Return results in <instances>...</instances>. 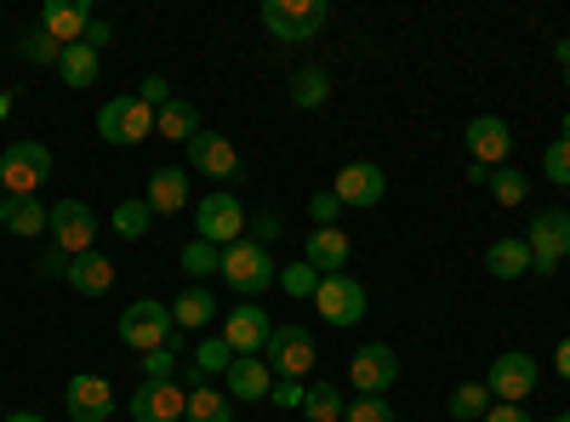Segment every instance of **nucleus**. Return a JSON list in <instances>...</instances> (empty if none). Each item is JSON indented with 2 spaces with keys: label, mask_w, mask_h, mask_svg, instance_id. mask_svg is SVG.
Here are the masks:
<instances>
[{
  "label": "nucleus",
  "mask_w": 570,
  "mask_h": 422,
  "mask_svg": "<svg viewBox=\"0 0 570 422\" xmlns=\"http://www.w3.org/2000/svg\"><path fill=\"white\" fill-rule=\"evenodd\" d=\"M188 166H195L200 177H212V183H234L240 177V149L217 131H200L195 144H188Z\"/></svg>",
  "instance_id": "obj_18"
},
{
  "label": "nucleus",
  "mask_w": 570,
  "mask_h": 422,
  "mask_svg": "<svg viewBox=\"0 0 570 422\" xmlns=\"http://www.w3.org/2000/svg\"><path fill=\"white\" fill-rule=\"evenodd\" d=\"M35 268H40V274H52V279H58V274H69V257H63L58 246H46V252L35 257Z\"/></svg>",
  "instance_id": "obj_46"
},
{
  "label": "nucleus",
  "mask_w": 570,
  "mask_h": 422,
  "mask_svg": "<svg viewBox=\"0 0 570 422\" xmlns=\"http://www.w3.org/2000/svg\"><path fill=\"white\" fill-rule=\"evenodd\" d=\"M279 286L292 292V297H308V303H314V292H320V274H314V268L297 257V263H285V268H279Z\"/></svg>",
  "instance_id": "obj_37"
},
{
  "label": "nucleus",
  "mask_w": 570,
  "mask_h": 422,
  "mask_svg": "<svg viewBox=\"0 0 570 422\" xmlns=\"http://www.w3.org/2000/svg\"><path fill=\"white\" fill-rule=\"evenodd\" d=\"M303 263H308L320 279H325V274H343V268H348V234H343V228H308Z\"/></svg>",
  "instance_id": "obj_21"
},
{
  "label": "nucleus",
  "mask_w": 570,
  "mask_h": 422,
  "mask_svg": "<svg viewBox=\"0 0 570 422\" xmlns=\"http://www.w3.org/2000/svg\"><path fill=\"white\" fill-rule=\"evenodd\" d=\"M343 394H337V383H308V400H303V416L308 422H343Z\"/></svg>",
  "instance_id": "obj_31"
},
{
  "label": "nucleus",
  "mask_w": 570,
  "mask_h": 422,
  "mask_svg": "<svg viewBox=\"0 0 570 422\" xmlns=\"http://www.w3.org/2000/svg\"><path fill=\"white\" fill-rule=\"evenodd\" d=\"M52 177V149L46 144H12L0 155V189L12 200H40V183Z\"/></svg>",
  "instance_id": "obj_3"
},
{
  "label": "nucleus",
  "mask_w": 570,
  "mask_h": 422,
  "mask_svg": "<svg viewBox=\"0 0 570 422\" xmlns=\"http://www.w3.org/2000/svg\"><path fill=\"white\" fill-rule=\"evenodd\" d=\"M234 354H263L274 337V320L257 303H234V314H223V332H217Z\"/></svg>",
  "instance_id": "obj_15"
},
{
  "label": "nucleus",
  "mask_w": 570,
  "mask_h": 422,
  "mask_svg": "<svg viewBox=\"0 0 570 422\" xmlns=\"http://www.w3.org/2000/svg\"><path fill=\"white\" fill-rule=\"evenodd\" d=\"M553 422H570V411H559V416H553Z\"/></svg>",
  "instance_id": "obj_54"
},
{
  "label": "nucleus",
  "mask_w": 570,
  "mask_h": 422,
  "mask_svg": "<svg viewBox=\"0 0 570 422\" xmlns=\"http://www.w3.org/2000/svg\"><path fill=\"white\" fill-rule=\"evenodd\" d=\"M564 137H570V115H564Z\"/></svg>",
  "instance_id": "obj_55"
},
{
  "label": "nucleus",
  "mask_w": 570,
  "mask_h": 422,
  "mask_svg": "<svg viewBox=\"0 0 570 422\" xmlns=\"http://www.w3.org/2000/svg\"><path fill=\"white\" fill-rule=\"evenodd\" d=\"M331 195H337L343 206H354V212H371L376 200L389 195V177H383V166H376V160H348L337 171V183H331Z\"/></svg>",
  "instance_id": "obj_13"
},
{
  "label": "nucleus",
  "mask_w": 570,
  "mask_h": 422,
  "mask_svg": "<svg viewBox=\"0 0 570 422\" xmlns=\"http://www.w3.org/2000/svg\"><path fill=\"white\" fill-rule=\"evenodd\" d=\"M331 23L325 0H263V29L285 46H308Z\"/></svg>",
  "instance_id": "obj_2"
},
{
  "label": "nucleus",
  "mask_w": 570,
  "mask_h": 422,
  "mask_svg": "<svg viewBox=\"0 0 570 422\" xmlns=\"http://www.w3.org/2000/svg\"><path fill=\"white\" fill-rule=\"evenodd\" d=\"M223 394L234 400V405H252V400H268V389H274V371L257 360V354H234V365L223 371Z\"/></svg>",
  "instance_id": "obj_19"
},
{
  "label": "nucleus",
  "mask_w": 570,
  "mask_h": 422,
  "mask_svg": "<svg viewBox=\"0 0 570 422\" xmlns=\"http://www.w3.org/2000/svg\"><path fill=\"white\" fill-rule=\"evenodd\" d=\"M171 371H177V354H171V349L142 354V377H149V383H171Z\"/></svg>",
  "instance_id": "obj_43"
},
{
  "label": "nucleus",
  "mask_w": 570,
  "mask_h": 422,
  "mask_svg": "<svg viewBox=\"0 0 570 422\" xmlns=\"http://www.w3.org/2000/svg\"><path fill=\"white\" fill-rule=\"evenodd\" d=\"M7 422H46V416H40V411H12Z\"/></svg>",
  "instance_id": "obj_51"
},
{
  "label": "nucleus",
  "mask_w": 570,
  "mask_h": 422,
  "mask_svg": "<svg viewBox=\"0 0 570 422\" xmlns=\"http://www.w3.org/2000/svg\"><path fill=\"white\" fill-rule=\"evenodd\" d=\"M91 18H98V12H91L86 0H52V7L40 12V29L52 35L58 46H80L86 29H91Z\"/></svg>",
  "instance_id": "obj_20"
},
{
  "label": "nucleus",
  "mask_w": 570,
  "mask_h": 422,
  "mask_svg": "<svg viewBox=\"0 0 570 422\" xmlns=\"http://www.w3.org/2000/svg\"><path fill=\"white\" fill-rule=\"evenodd\" d=\"M46 223H52V206H40V200H12L7 228L18 234V241H35V234H46Z\"/></svg>",
  "instance_id": "obj_34"
},
{
  "label": "nucleus",
  "mask_w": 570,
  "mask_h": 422,
  "mask_svg": "<svg viewBox=\"0 0 570 422\" xmlns=\"http://www.w3.org/2000/svg\"><path fill=\"white\" fill-rule=\"evenodd\" d=\"M537 360L525 354V349H508V354H497L491 360V371H485V389H491V400L497 405H525L531 394H537Z\"/></svg>",
  "instance_id": "obj_5"
},
{
  "label": "nucleus",
  "mask_w": 570,
  "mask_h": 422,
  "mask_svg": "<svg viewBox=\"0 0 570 422\" xmlns=\"http://www.w3.org/2000/svg\"><path fill=\"white\" fill-rule=\"evenodd\" d=\"M553 365H559V377L570 383V337H559V349H553Z\"/></svg>",
  "instance_id": "obj_49"
},
{
  "label": "nucleus",
  "mask_w": 570,
  "mask_h": 422,
  "mask_svg": "<svg viewBox=\"0 0 570 422\" xmlns=\"http://www.w3.org/2000/svg\"><path fill=\"white\" fill-rule=\"evenodd\" d=\"M314 308L331 325H360L365 320V286H360L354 274H325L320 292H314Z\"/></svg>",
  "instance_id": "obj_11"
},
{
  "label": "nucleus",
  "mask_w": 570,
  "mask_h": 422,
  "mask_svg": "<svg viewBox=\"0 0 570 422\" xmlns=\"http://www.w3.org/2000/svg\"><path fill=\"white\" fill-rule=\"evenodd\" d=\"M12 115V98H7V91H0V120H7Z\"/></svg>",
  "instance_id": "obj_53"
},
{
  "label": "nucleus",
  "mask_w": 570,
  "mask_h": 422,
  "mask_svg": "<svg viewBox=\"0 0 570 422\" xmlns=\"http://www.w3.org/2000/svg\"><path fill=\"white\" fill-rule=\"evenodd\" d=\"M98 69H104V58L91 52V46H63V58H58V75H63V86L86 91L91 80H98Z\"/></svg>",
  "instance_id": "obj_28"
},
{
  "label": "nucleus",
  "mask_w": 570,
  "mask_h": 422,
  "mask_svg": "<svg viewBox=\"0 0 570 422\" xmlns=\"http://www.w3.org/2000/svg\"><path fill=\"white\" fill-rule=\"evenodd\" d=\"M485 268H491L497 279L537 274V263H531V246H525V234H519V241H491V246H485Z\"/></svg>",
  "instance_id": "obj_24"
},
{
  "label": "nucleus",
  "mask_w": 570,
  "mask_h": 422,
  "mask_svg": "<svg viewBox=\"0 0 570 422\" xmlns=\"http://www.w3.org/2000/svg\"><path fill=\"white\" fill-rule=\"evenodd\" d=\"M542 177H548V183H559V189H570V137L548 144V155H542Z\"/></svg>",
  "instance_id": "obj_39"
},
{
  "label": "nucleus",
  "mask_w": 570,
  "mask_h": 422,
  "mask_svg": "<svg viewBox=\"0 0 570 422\" xmlns=\"http://www.w3.org/2000/svg\"><path fill=\"white\" fill-rule=\"evenodd\" d=\"M23 58H29V63H52V69H58L63 46H58L52 35H46V29H29V35H23Z\"/></svg>",
  "instance_id": "obj_40"
},
{
  "label": "nucleus",
  "mask_w": 570,
  "mask_h": 422,
  "mask_svg": "<svg viewBox=\"0 0 570 422\" xmlns=\"http://www.w3.org/2000/svg\"><path fill=\"white\" fill-rule=\"evenodd\" d=\"M263 365L274 371V377H308V365H314V332L308 325H274V337L263 349Z\"/></svg>",
  "instance_id": "obj_8"
},
{
  "label": "nucleus",
  "mask_w": 570,
  "mask_h": 422,
  "mask_svg": "<svg viewBox=\"0 0 570 422\" xmlns=\"http://www.w3.org/2000/svg\"><path fill=\"white\" fill-rule=\"evenodd\" d=\"M195 228H200V241H212V246H234V241H246V212H240V200H234L228 189H212L200 206H195Z\"/></svg>",
  "instance_id": "obj_9"
},
{
  "label": "nucleus",
  "mask_w": 570,
  "mask_h": 422,
  "mask_svg": "<svg viewBox=\"0 0 570 422\" xmlns=\"http://www.w3.org/2000/svg\"><path fill=\"white\" fill-rule=\"evenodd\" d=\"M183 405H188V389L177 377L171 383H149V377H142L131 389V400H126L131 422H183Z\"/></svg>",
  "instance_id": "obj_12"
},
{
  "label": "nucleus",
  "mask_w": 570,
  "mask_h": 422,
  "mask_svg": "<svg viewBox=\"0 0 570 422\" xmlns=\"http://www.w3.org/2000/svg\"><path fill=\"white\" fill-rule=\"evenodd\" d=\"M63 279H69V286H75L80 297H104V292L115 286V263H109V257H98V252H86V257H75V263H69V274H63Z\"/></svg>",
  "instance_id": "obj_23"
},
{
  "label": "nucleus",
  "mask_w": 570,
  "mask_h": 422,
  "mask_svg": "<svg viewBox=\"0 0 570 422\" xmlns=\"http://www.w3.org/2000/svg\"><path fill=\"white\" fill-rule=\"evenodd\" d=\"M223 279L252 303L257 292H268L274 279H279V268H274L268 246H257V241H234V246H223Z\"/></svg>",
  "instance_id": "obj_4"
},
{
  "label": "nucleus",
  "mask_w": 570,
  "mask_h": 422,
  "mask_svg": "<svg viewBox=\"0 0 570 422\" xmlns=\"http://www.w3.org/2000/svg\"><path fill=\"white\" fill-rule=\"evenodd\" d=\"M337 212H343V200L331 195V189H320V195L308 200V217H314V228H337Z\"/></svg>",
  "instance_id": "obj_42"
},
{
  "label": "nucleus",
  "mask_w": 570,
  "mask_h": 422,
  "mask_svg": "<svg viewBox=\"0 0 570 422\" xmlns=\"http://www.w3.org/2000/svg\"><path fill=\"white\" fill-rule=\"evenodd\" d=\"M183 422H234V400L212 383L195 377V389H188V405H183Z\"/></svg>",
  "instance_id": "obj_26"
},
{
  "label": "nucleus",
  "mask_w": 570,
  "mask_h": 422,
  "mask_svg": "<svg viewBox=\"0 0 570 422\" xmlns=\"http://www.w3.org/2000/svg\"><path fill=\"white\" fill-rule=\"evenodd\" d=\"M7 217H12V195L0 189V228H7Z\"/></svg>",
  "instance_id": "obj_50"
},
{
  "label": "nucleus",
  "mask_w": 570,
  "mask_h": 422,
  "mask_svg": "<svg viewBox=\"0 0 570 422\" xmlns=\"http://www.w3.org/2000/svg\"><path fill=\"white\" fill-rule=\"evenodd\" d=\"M234 365V349L223 343V337H206L200 349H195V377L206 383V377H223V371Z\"/></svg>",
  "instance_id": "obj_35"
},
{
  "label": "nucleus",
  "mask_w": 570,
  "mask_h": 422,
  "mask_svg": "<svg viewBox=\"0 0 570 422\" xmlns=\"http://www.w3.org/2000/svg\"><path fill=\"white\" fill-rule=\"evenodd\" d=\"M171 320H177V332H200V325L217 320V297L206 286H188L177 303H171Z\"/></svg>",
  "instance_id": "obj_27"
},
{
  "label": "nucleus",
  "mask_w": 570,
  "mask_h": 422,
  "mask_svg": "<svg viewBox=\"0 0 570 422\" xmlns=\"http://www.w3.org/2000/svg\"><path fill=\"white\" fill-rule=\"evenodd\" d=\"M115 332H120V343H126V349H137V354H155V349H171V337H177V320H171V308H166V303H155V297H137V303H126V308H120Z\"/></svg>",
  "instance_id": "obj_1"
},
{
  "label": "nucleus",
  "mask_w": 570,
  "mask_h": 422,
  "mask_svg": "<svg viewBox=\"0 0 570 422\" xmlns=\"http://www.w3.org/2000/svg\"><path fill=\"white\" fill-rule=\"evenodd\" d=\"M491 200H497V206H525V200H531V177L519 171V166L491 171Z\"/></svg>",
  "instance_id": "obj_33"
},
{
  "label": "nucleus",
  "mask_w": 570,
  "mask_h": 422,
  "mask_svg": "<svg viewBox=\"0 0 570 422\" xmlns=\"http://www.w3.org/2000/svg\"><path fill=\"white\" fill-rule=\"evenodd\" d=\"M63 411H69V422H104L115 411L109 377H98V371H75L69 389H63Z\"/></svg>",
  "instance_id": "obj_14"
},
{
  "label": "nucleus",
  "mask_w": 570,
  "mask_h": 422,
  "mask_svg": "<svg viewBox=\"0 0 570 422\" xmlns=\"http://www.w3.org/2000/svg\"><path fill=\"white\" fill-rule=\"evenodd\" d=\"M149 131H155V109L142 104V98H109L98 109V137H104V144H115V149L142 144Z\"/></svg>",
  "instance_id": "obj_6"
},
{
  "label": "nucleus",
  "mask_w": 570,
  "mask_h": 422,
  "mask_svg": "<svg viewBox=\"0 0 570 422\" xmlns=\"http://www.w3.org/2000/svg\"><path fill=\"white\" fill-rule=\"evenodd\" d=\"M491 405H497V400H491V389H485V383H462V389L451 394V405H445V411H451L456 422H485V411H491Z\"/></svg>",
  "instance_id": "obj_30"
},
{
  "label": "nucleus",
  "mask_w": 570,
  "mask_h": 422,
  "mask_svg": "<svg viewBox=\"0 0 570 422\" xmlns=\"http://www.w3.org/2000/svg\"><path fill=\"white\" fill-rule=\"evenodd\" d=\"M513 155V131H508V120L502 115H473L468 120V166H502Z\"/></svg>",
  "instance_id": "obj_17"
},
{
  "label": "nucleus",
  "mask_w": 570,
  "mask_h": 422,
  "mask_svg": "<svg viewBox=\"0 0 570 422\" xmlns=\"http://www.w3.org/2000/svg\"><path fill=\"white\" fill-rule=\"evenodd\" d=\"M553 58H559V63L570 69V40H559V46H553Z\"/></svg>",
  "instance_id": "obj_52"
},
{
  "label": "nucleus",
  "mask_w": 570,
  "mask_h": 422,
  "mask_svg": "<svg viewBox=\"0 0 570 422\" xmlns=\"http://www.w3.org/2000/svg\"><path fill=\"white\" fill-rule=\"evenodd\" d=\"M268 400H274L279 411H303V400H308V383H297V377H279V383L268 389Z\"/></svg>",
  "instance_id": "obj_41"
},
{
  "label": "nucleus",
  "mask_w": 570,
  "mask_h": 422,
  "mask_svg": "<svg viewBox=\"0 0 570 422\" xmlns=\"http://www.w3.org/2000/svg\"><path fill=\"white\" fill-rule=\"evenodd\" d=\"M149 217H155V212H149V200L137 195V200H120V206H115L109 228L120 234V241H142V234H149Z\"/></svg>",
  "instance_id": "obj_32"
},
{
  "label": "nucleus",
  "mask_w": 570,
  "mask_h": 422,
  "mask_svg": "<svg viewBox=\"0 0 570 422\" xmlns=\"http://www.w3.org/2000/svg\"><path fill=\"white\" fill-rule=\"evenodd\" d=\"M183 268L188 274H223V246H212V241H200V234H195V241L183 246Z\"/></svg>",
  "instance_id": "obj_36"
},
{
  "label": "nucleus",
  "mask_w": 570,
  "mask_h": 422,
  "mask_svg": "<svg viewBox=\"0 0 570 422\" xmlns=\"http://www.w3.org/2000/svg\"><path fill=\"white\" fill-rule=\"evenodd\" d=\"M46 234H52V246L75 263V257H86L91 246H98V217H91L86 200H58V206H52V223H46Z\"/></svg>",
  "instance_id": "obj_7"
},
{
  "label": "nucleus",
  "mask_w": 570,
  "mask_h": 422,
  "mask_svg": "<svg viewBox=\"0 0 570 422\" xmlns=\"http://www.w3.org/2000/svg\"><path fill=\"white\" fill-rule=\"evenodd\" d=\"M274 234H279V217H257V223H252V241H257V246H268Z\"/></svg>",
  "instance_id": "obj_48"
},
{
  "label": "nucleus",
  "mask_w": 570,
  "mask_h": 422,
  "mask_svg": "<svg viewBox=\"0 0 570 422\" xmlns=\"http://www.w3.org/2000/svg\"><path fill=\"white\" fill-rule=\"evenodd\" d=\"M325 98H331V75H325V69L308 63V69L292 75V104H297V109H320Z\"/></svg>",
  "instance_id": "obj_29"
},
{
  "label": "nucleus",
  "mask_w": 570,
  "mask_h": 422,
  "mask_svg": "<svg viewBox=\"0 0 570 422\" xmlns=\"http://www.w3.org/2000/svg\"><path fill=\"white\" fill-rule=\"evenodd\" d=\"M348 383H354L360 394H389V389L400 383V354H394L389 343H365V349L354 354V365H348Z\"/></svg>",
  "instance_id": "obj_16"
},
{
  "label": "nucleus",
  "mask_w": 570,
  "mask_h": 422,
  "mask_svg": "<svg viewBox=\"0 0 570 422\" xmlns=\"http://www.w3.org/2000/svg\"><path fill=\"white\" fill-rule=\"evenodd\" d=\"M485 422H531V411H525V405H491Z\"/></svg>",
  "instance_id": "obj_47"
},
{
  "label": "nucleus",
  "mask_w": 570,
  "mask_h": 422,
  "mask_svg": "<svg viewBox=\"0 0 570 422\" xmlns=\"http://www.w3.org/2000/svg\"><path fill=\"white\" fill-rule=\"evenodd\" d=\"M142 200H149L155 217L183 212V206H188V171H183V166H160V171L149 177V195H142Z\"/></svg>",
  "instance_id": "obj_22"
},
{
  "label": "nucleus",
  "mask_w": 570,
  "mask_h": 422,
  "mask_svg": "<svg viewBox=\"0 0 570 422\" xmlns=\"http://www.w3.org/2000/svg\"><path fill=\"white\" fill-rule=\"evenodd\" d=\"M155 131L166 137V144H195V137H200V109L195 104H183V98H171L160 115H155Z\"/></svg>",
  "instance_id": "obj_25"
},
{
  "label": "nucleus",
  "mask_w": 570,
  "mask_h": 422,
  "mask_svg": "<svg viewBox=\"0 0 570 422\" xmlns=\"http://www.w3.org/2000/svg\"><path fill=\"white\" fill-rule=\"evenodd\" d=\"M564 91H570V69H564Z\"/></svg>",
  "instance_id": "obj_56"
},
{
  "label": "nucleus",
  "mask_w": 570,
  "mask_h": 422,
  "mask_svg": "<svg viewBox=\"0 0 570 422\" xmlns=\"http://www.w3.org/2000/svg\"><path fill=\"white\" fill-rule=\"evenodd\" d=\"M115 40V29H109V18H91V29H86V40L80 46H91V52H98L104 58V46Z\"/></svg>",
  "instance_id": "obj_45"
},
{
  "label": "nucleus",
  "mask_w": 570,
  "mask_h": 422,
  "mask_svg": "<svg viewBox=\"0 0 570 422\" xmlns=\"http://www.w3.org/2000/svg\"><path fill=\"white\" fill-rule=\"evenodd\" d=\"M343 422H394V405H389L383 394H360V400L343 411Z\"/></svg>",
  "instance_id": "obj_38"
},
{
  "label": "nucleus",
  "mask_w": 570,
  "mask_h": 422,
  "mask_svg": "<svg viewBox=\"0 0 570 422\" xmlns=\"http://www.w3.org/2000/svg\"><path fill=\"white\" fill-rule=\"evenodd\" d=\"M137 98H142V104H149V109L160 115V109L171 104V86H166L160 75H149V80H142V86H137Z\"/></svg>",
  "instance_id": "obj_44"
},
{
  "label": "nucleus",
  "mask_w": 570,
  "mask_h": 422,
  "mask_svg": "<svg viewBox=\"0 0 570 422\" xmlns=\"http://www.w3.org/2000/svg\"><path fill=\"white\" fill-rule=\"evenodd\" d=\"M525 246L537 274H559V257H570V212H537V223L525 228Z\"/></svg>",
  "instance_id": "obj_10"
}]
</instances>
